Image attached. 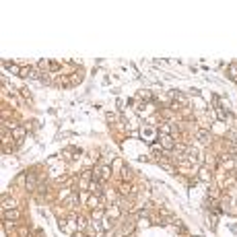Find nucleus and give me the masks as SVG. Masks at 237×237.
Wrapping results in <instances>:
<instances>
[{
    "label": "nucleus",
    "mask_w": 237,
    "mask_h": 237,
    "mask_svg": "<svg viewBox=\"0 0 237 237\" xmlns=\"http://www.w3.org/2000/svg\"><path fill=\"white\" fill-rule=\"evenodd\" d=\"M122 171H124V177H126V179H130V169H128V167H124Z\"/></svg>",
    "instance_id": "6e6552de"
},
{
    "label": "nucleus",
    "mask_w": 237,
    "mask_h": 237,
    "mask_svg": "<svg viewBox=\"0 0 237 237\" xmlns=\"http://www.w3.org/2000/svg\"><path fill=\"white\" fill-rule=\"evenodd\" d=\"M12 134H15L17 138H21V136H25V130H23V128H15V132H12Z\"/></svg>",
    "instance_id": "0eeeda50"
},
{
    "label": "nucleus",
    "mask_w": 237,
    "mask_h": 237,
    "mask_svg": "<svg viewBox=\"0 0 237 237\" xmlns=\"http://www.w3.org/2000/svg\"><path fill=\"white\" fill-rule=\"evenodd\" d=\"M198 138H200L202 142H208V132H202V130H200V132H198Z\"/></svg>",
    "instance_id": "39448f33"
},
{
    "label": "nucleus",
    "mask_w": 237,
    "mask_h": 237,
    "mask_svg": "<svg viewBox=\"0 0 237 237\" xmlns=\"http://www.w3.org/2000/svg\"><path fill=\"white\" fill-rule=\"evenodd\" d=\"M68 204H77V196H74V194L70 196V200H68Z\"/></svg>",
    "instance_id": "9d476101"
},
{
    "label": "nucleus",
    "mask_w": 237,
    "mask_h": 237,
    "mask_svg": "<svg viewBox=\"0 0 237 237\" xmlns=\"http://www.w3.org/2000/svg\"><path fill=\"white\" fill-rule=\"evenodd\" d=\"M27 190H35V175L27 177Z\"/></svg>",
    "instance_id": "20e7f679"
},
{
    "label": "nucleus",
    "mask_w": 237,
    "mask_h": 237,
    "mask_svg": "<svg viewBox=\"0 0 237 237\" xmlns=\"http://www.w3.org/2000/svg\"><path fill=\"white\" fill-rule=\"evenodd\" d=\"M120 192H122L124 196H130V194H132V186H130V184H122V186H120Z\"/></svg>",
    "instance_id": "7ed1b4c3"
},
{
    "label": "nucleus",
    "mask_w": 237,
    "mask_h": 237,
    "mask_svg": "<svg viewBox=\"0 0 237 237\" xmlns=\"http://www.w3.org/2000/svg\"><path fill=\"white\" fill-rule=\"evenodd\" d=\"M161 144H163L165 149H173V138L167 136V134H163V136H161Z\"/></svg>",
    "instance_id": "f257e3e1"
},
{
    "label": "nucleus",
    "mask_w": 237,
    "mask_h": 237,
    "mask_svg": "<svg viewBox=\"0 0 237 237\" xmlns=\"http://www.w3.org/2000/svg\"><path fill=\"white\" fill-rule=\"evenodd\" d=\"M19 217H21L19 210H6V212H4V219H8V221H17Z\"/></svg>",
    "instance_id": "f03ea898"
},
{
    "label": "nucleus",
    "mask_w": 237,
    "mask_h": 237,
    "mask_svg": "<svg viewBox=\"0 0 237 237\" xmlns=\"http://www.w3.org/2000/svg\"><path fill=\"white\" fill-rule=\"evenodd\" d=\"M12 204H15V202H12V200H10V198H8V200H6V198H4V206H12Z\"/></svg>",
    "instance_id": "1a4fd4ad"
},
{
    "label": "nucleus",
    "mask_w": 237,
    "mask_h": 237,
    "mask_svg": "<svg viewBox=\"0 0 237 237\" xmlns=\"http://www.w3.org/2000/svg\"><path fill=\"white\" fill-rule=\"evenodd\" d=\"M229 77L233 80H237V66H231V68H229Z\"/></svg>",
    "instance_id": "423d86ee"
}]
</instances>
